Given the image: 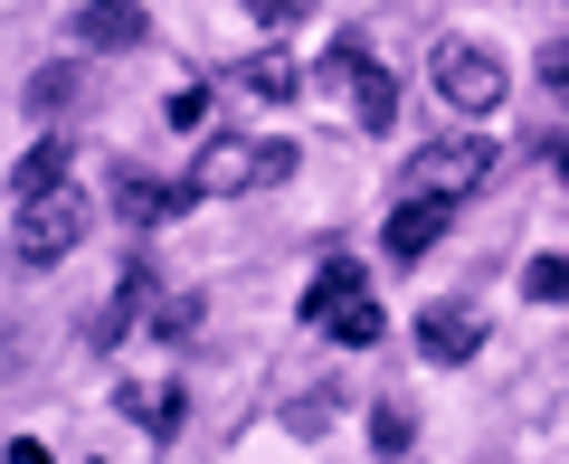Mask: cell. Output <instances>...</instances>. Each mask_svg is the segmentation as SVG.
Returning <instances> with one entry per match:
<instances>
[{"label": "cell", "instance_id": "cell-1", "mask_svg": "<svg viewBox=\"0 0 569 464\" xmlns=\"http://www.w3.org/2000/svg\"><path fill=\"white\" fill-rule=\"evenodd\" d=\"M86 228H96V200L77 181V142L48 133L20 162V181H10V256L20 265H67L86 246Z\"/></svg>", "mask_w": 569, "mask_h": 464}, {"label": "cell", "instance_id": "cell-2", "mask_svg": "<svg viewBox=\"0 0 569 464\" xmlns=\"http://www.w3.org/2000/svg\"><path fill=\"white\" fill-rule=\"evenodd\" d=\"M305 323L323 332V342H342V351H370L389 332V313H380V294H370V275L351 256H323L313 284H305Z\"/></svg>", "mask_w": 569, "mask_h": 464}, {"label": "cell", "instance_id": "cell-3", "mask_svg": "<svg viewBox=\"0 0 569 464\" xmlns=\"http://www.w3.org/2000/svg\"><path fill=\"white\" fill-rule=\"evenodd\" d=\"M493 162H503V142H485V133H456V142H427V152H408L399 190H408V200H456V209H466L475 190L493 181Z\"/></svg>", "mask_w": 569, "mask_h": 464}, {"label": "cell", "instance_id": "cell-4", "mask_svg": "<svg viewBox=\"0 0 569 464\" xmlns=\"http://www.w3.org/2000/svg\"><path fill=\"white\" fill-rule=\"evenodd\" d=\"M295 162H305V152H295V142H209L200 152V171H190V190H200V200H247V190H276V181H295Z\"/></svg>", "mask_w": 569, "mask_h": 464}, {"label": "cell", "instance_id": "cell-5", "mask_svg": "<svg viewBox=\"0 0 569 464\" xmlns=\"http://www.w3.org/2000/svg\"><path fill=\"white\" fill-rule=\"evenodd\" d=\"M427 77H437V95L456 104V114H493L503 104V58H493L485 39H437V58H427Z\"/></svg>", "mask_w": 569, "mask_h": 464}, {"label": "cell", "instance_id": "cell-6", "mask_svg": "<svg viewBox=\"0 0 569 464\" xmlns=\"http://www.w3.org/2000/svg\"><path fill=\"white\" fill-rule=\"evenodd\" d=\"M323 85H342V95H351L361 133H389V123H399V77H389L361 39H332V48H323Z\"/></svg>", "mask_w": 569, "mask_h": 464}, {"label": "cell", "instance_id": "cell-7", "mask_svg": "<svg viewBox=\"0 0 569 464\" xmlns=\"http://www.w3.org/2000/svg\"><path fill=\"white\" fill-rule=\"evenodd\" d=\"M447 228H456V200H408V190H399V200H389L380 246H389L399 265H418V256H437V238H447Z\"/></svg>", "mask_w": 569, "mask_h": 464}, {"label": "cell", "instance_id": "cell-8", "mask_svg": "<svg viewBox=\"0 0 569 464\" xmlns=\"http://www.w3.org/2000/svg\"><path fill=\"white\" fill-rule=\"evenodd\" d=\"M67 39L77 48H142L152 20H142V0H77L67 10Z\"/></svg>", "mask_w": 569, "mask_h": 464}, {"label": "cell", "instance_id": "cell-9", "mask_svg": "<svg viewBox=\"0 0 569 464\" xmlns=\"http://www.w3.org/2000/svg\"><path fill=\"white\" fill-rule=\"evenodd\" d=\"M114 407L142 426V436H162V445L190 426V389H181V380H123V389H114Z\"/></svg>", "mask_w": 569, "mask_h": 464}, {"label": "cell", "instance_id": "cell-10", "mask_svg": "<svg viewBox=\"0 0 569 464\" xmlns=\"http://www.w3.org/2000/svg\"><path fill=\"white\" fill-rule=\"evenodd\" d=\"M418 351L437 370H466L475 351H485V323H475L466 303H427V313H418Z\"/></svg>", "mask_w": 569, "mask_h": 464}, {"label": "cell", "instance_id": "cell-11", "mask_svg": "<svg viewBox=\"0 0 569 464\" xmlns=\"http://www.w3.org/2000/svg\"><path fill=\"white\" fill-rule=\"evenodd\" d=\"M142 313H152V265H123V284H114V303H104L96 323H86V342H96V351H114L123 332L142 323Z\"/></svg>", "mask_w": 569, "mask_h": 464}, {"label": "cell", "instance_id": "cell-12", "mask_svg": "<svg viewBox=\"0 0 569 464\" xmlns=\"http://www.w3.org/2000/svg\"><path fill=\"white\" fill-rule=\"evenodd\" d=\"M238 85H247L257 104H295V95H305V67L284 58V48H257V58L238 67Z\"/></svg>", "mask_w": 569, "mask_h": 464}, {"label": "cell", "instance_id": "cell-13", "mask_svg": "<svg viewBox=\"0 0 569 464\" xmlns=\"http://www.w3.org/2000/svg\"><path fill=\"white\" fill-rule=\"evenodd\" d=\"M190 200H200V190H162V181H114V209H123V219H133V228H152V219H181V209Z\"/></svg>", "mask_w": 569, "mask_h": 464}, {"label": "cell", "instance_id": "cell-14", "mask_svg": "<svg viewBox=\"0 0 569 464\" xmlns=\"http://www.w3.org/2000/svg\"><path fill=\"white\" fill-rule=\"evenodd\" d=\"M522 294L531 303H569V256H531L522 265Z\"/></svg>", "mask_w": 569, "mask_h": 464}, {"label": "cell", "instance_id": "cell-15", "mask_svg": "<svg viewBox=\"0 0 569 464\" xmlns=\"http://www.w3.org/2000/svg\"><path fill=\"white\" fill-rule=\"evenodd\" d=\"M408 436H418V417H408L399 399H380V407H370V445H380V455H399Z\"/></svg>", "mask_w": 569, "mask_h": 464}, {"label": "cell", "instance_id": "cell-16", "mask_svg": "<svg viewBox=\"0 0 569 464\" xmlns=\"http://www.w3.org/2000/svg\"><path fill=\"white\" fill-rule=\"evenodd\" d=\"M541 85H550V95H569V39H541Z\"/></svg>", "mask_w": 569, "mask_h": 464}, {"label": "cell", "instance_id": "cell-17", "mask_svg": "<svg viewBox=\"0 0 569 464\" xmlns=\"http://www.w3.org/2000/svg\"><path fill=\"white\" fill-rule=\"evenodd\" d=\"M247 10H257L266 29H295V20H305V10H313V0H247Z\"/></svg>", "mask_w": 569, "mask_h": 464}, {"label": "cell", "instance_id": "cell-18", "mask_svg": "<svg viewBox=\"0 0 569 464\" xmlns=\"http://www.w3.org/2000/svg\"><path fill=\"white\" fill-rule=\"evenodd\" d=\"M550 171H560V181H569V142H550Z\"/></svg>", "mask_w": 569, "mask_h": 464}]
</instances>
